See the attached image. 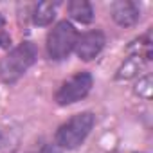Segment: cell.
Wrapping results in <instances>:
<instances>
[{"label": "cell", "mask_w": 153, "mask_h": 153, "mask_svg": "<svg viewBox=\"0 0 153 153\" xmlns=\"http://www.w3.org/2000/svg\"><path fill=\"white\" fill-rule=\"evenodd\" d=\"M38 49L33 42H22L0 59V81L15 85L22 76L36 63Z\"/></svg>", "instance_id": "1"}, {"label": "cell", "mask_w": 153, "mask_h": 153, "mask_svg": "<svg viewBox=\"0 0 153 153\" xmlns=\"http://www.w3.org/2000/svg\"><path fill=\"white\" fill-rule=\"evenodd\" d=\"M96 124V115L92 112H81L72 115L56 131V146L61 149H76L85 142L88 133Z\"/></svg>", "instance_id": "2"}, {"label": "cell", "mask_w": 153, "mask_h": 153, "mask_svg": "<svg viewBox=\"0 0 153 153\" xmlns=\"http://www.w3.org/2000/svg\"><path fill=\"white\" fill-rule=\"evenodd\" d=\"M79 34L68 20H61L58 22L47 34V42H45V49H47V56L54 61H61L65 58H68V54L74 51L76 42H78Z\"/></svg>", "instance_id": "3"}, {"label": "cell", "mask_w": 153, "mask_h": 153, "mask_svg": "<svg viewBox=\"0 0 153 153\" xmlns=\"http://www.w3.org/2000/svg\"><path fill=\"white\" fill-rule=\"evenodd\" d=\"M92 85H94V78H92L90 72H78L58 88V92L54 96V101L59 106L74 105V103L85 99L90 94Z\"/></svg>", "instance_id": "4"}, {"label": "cell", "mask_w": 153, "mask_h": 153, "mask_svg": "<svg viewBox=\"0 0 153 153\" xmlns=\"http://www.w3.org/2000/svg\"><path fill=\"white\" fill-rule=\"evenodd\" d=\"M105 43H106L105 33L99 31V29H94V31H88V33H85V34H81L78 38L74 51H76V54H78L79 59L92 61L94 58L99 56V52L103 51Z\"/></svg>", "instance_id": "5"}, {"label": "cell", "mask_w": 153, "mask_h": 153, "mask_svg": "<svg viewBox=\"0 0 153 153\" xmlns=\"http://www.w3.org/2000/svg\"><path fill=\"white\" fill-rule=\"evenodd\" d=\"M112 16L117 25L131 27L140 18V7L139 4L131 2V0H119V2H114L112 6Z\"/></svg>", "instance_id": "6"}, {"label": "cell", "mask_w": 153, "mask_h": 153, "mask_svg": "<svg viewBox=\"0 0 153 153\" xmlns=\"http://www.w3.org/2000/svg\"><path fill=\"white\" fill-rule=\"evenodd\" d=\"M151 58L149 56H144V54H139V52H133L130 58L124 59V63L117 68V74H115V79L117 81H126V79H131L133 76L139 74V70H142V67L146 65V61H149Z\"/></svg>", "instance_id": "7"}, {"label": "cell", "mask_w": 153, "mask_h": 153, "mask_svg": "<svg viewBox=\"0 0 153 153\" xmlns=\"http://www.w3.org/2000/svg\"><path fill=\"white\" fill-rule=\"evenodd\" d=\"M68 15L79 24H90L94 20V7L87 0H72L67 6Z\"/></svg>", "instance_id": "8"}, {"label": "cell", "mask_w": 153, "mask_h": 153, "mask_svg": "<svg viewBox=\"0 0 153 153\" xmlns=\"http://www.w3.org/2000/svg\"><path fill=\"white\" fill-rule=\"evenodd\" d=\"M58 2H38L33 9V22L36 25H49L56 18Z\"/></svg>", "instance_id": "9"}, {"label": "cell", "mask_w": 153, "mask_h": 153, "mask_svg": "<svg viewBox=\"0 0 153 153\" xmlns=\"http://www.w3.org/2000/svg\"><path fill=\"white\" fill-rule=\"evenodd\" d=\"M135 94L142 99H149L151 97V92H153V81H151V76H144L140 78L135 85Z\"/></svg>", "instance_id": "10"}, {"label": "cell", "mask_w": 153, "mask_h": 153, "mask_svg": "<svg viewBox=\"0 0 153 153\" xmlns=\"http://www.w3.org/2000/svg\"><path fill=\"white\" fill-rule=\"evenodd\" d=\"M9 43H11V36L6 31H0V49L9 47Z\"/></svg>", "instance_id": "11"}, {"label": "cell", "mask_w": 153, "mask_h": 153, "mask_svg": "<svg viewBox=\"0 0 153 153\" xmlns=\"http://www.w3.org/2000/svg\"><path fill=\"white\" fill-rule=\"evenodd\" d=\"M40 153H59V151H58V146H51V144H47V146L42 148Z\"/></svg>", "instance_id": "12"}, {"label": "cell", "mask_w": 153, "mask_h": 153, "mask_svg": "<svg viewBox=\"0 0 153 153\" xmlns=\"http://www.w3.org/2000/svg\"><path fill=\"white\" fill-rule=\"evenodd\" d=\"M4 25H6V18H4V16H2V15H0V29H2V27H4Z\"/></svg>", "instance_id": "13"}, {"label": "cell", "mask_w": 153, "mask_h": 153, "mask_svg": "<svg viewBox=\"0 0 153 153\" xmlns=\"http://www.w3.org/2000/svg\"><path fill=\"white\" fill-rule=\"evenodd\" d=\"M4 142V133H2V130H0V144Z\"/></svg>", "instance_id": "14"}]
</instances>
